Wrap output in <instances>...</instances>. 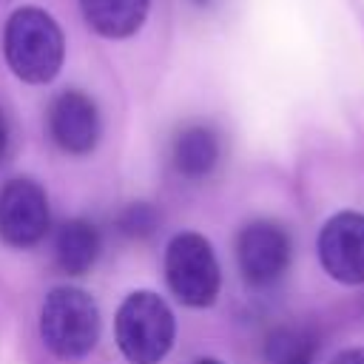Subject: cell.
I'll return each instance as SVG.
<instances>
[{"label":"cell","mask_w":364,"mask_h":364,"mask_svg":"<svg viewBox=\"0 0 364 364\" xmlns=\"http://www.w3.org/2000/svg\"><path fill=\"white\" fill-rule=\"evenodd\" d=\"M51 139L65 154H88L100 136V114L82 91H63L48 108Z\"/></svg>","instance_id":"8"},{"label":"cell","mask_w":364,"mask_h":364,"mask_svg":"<svg viewBox=\"0 0 364 364\" xmlns=\"http://www.w3.org/2000/svg\"><path fill=\"white\" fill-rule=\"evenodd\" d=\"M6 148H9V122H6V117L0 111V159L6 156Z\"/></svg>","instance_id":"15"},{"label":"cell","mask_w":364,"mask_h":364,"mask_svg":"<svg viewBox=\"0 0 364 364\" xmlns=\"http://www.w3.org/2000/svg\"><path fill=\"white\" fill-rule=\"evenodd\" d=\"M156 222H159V213H156L148 202H134V205H128V208L119 213V219H117L119 230H122L125 236H131V239L151 236L154 228H156Z\"/></svg>","instance_id":"13"},{"label":"cell","mask_w":364,"mask_h":364,"mask_svg":"<svg viewBox=\"0 0 364 364\" xmlns=\"http://www.w3.org/2000/svg\"><path fill=\"white\" fill-rule=\"evenodd\" d=\"M54 256H57V264L63 273H68V276L88 273L100 256L97 228L85 219H71V222L60 225L57 239H54Z\"/></svg>","instance_id":"10"},{"label":"cell","mask_w":364,"mask_h":364,"mask_svg":"<svg viewBox=\"0 0 364 364\" xmlns=\"http://www.w3.org/2000/svg\"><path fill=\"white\" fill-rule=\"evenodd\" d=\"M0 3H3V0H0Z\"/></svg>","instance_id":"18"},{"label":"cell","mask_w":364,"mask_h":364,"mask_svg":"<svg viewBox=\"0 0 364 364\" xmlns=\"http://www.w3.org/2000/svg\"><path fill=\"white\" fill-rule=\"evenodd\" d=\"M196 364H222V361H216V358H202V361H196Z\"/></svg>","instance_id":"16"},{"label":"cell","mask_w":364,"mask_h":364,"mask_svg":"<svg viewBox=\"0 0 364 364\" xmlns=\"http://www.w3.org/2000/svg\"><path fill=\"white\" fill-rule=\"evenodd\" d=\"M216 159H219V139L205 125L185 128L173 142V165L182 176L202 179L213 171Z\"/></svg>","instance_id":"11"},{"label":"cell","mask_w":364,"mask_h":364,"mask_svg":"<svg viewBox=\"0 0 364 364\" xmlns=\"http://www.w3.org/2000/svg\"><path fill=\"white\" fill-rule=\"evenodd\" d=\"M40 336L60 358H82L100 336V313L94 299L80 287H57L40 310Z\"/></svg>","instance_id":"2"},{"label":"cell","mask_w":364,"mask_h":364,"mask_svg":"<svg viewBox=\"0 0 364 364\" xmlns=\"http://www.w3.org/2000/svg\"><path fill=\"white\" fill-rule=\"evenodd\" d=\"M236 256L250 284H270L290 264V239L273 222H250L239 233Z\"/></svg>","instance_id":"7"},{"label":"cell","mask_w":364,"mask_h":364,"mask_svg":"<svg viewBox=\"0 0 364 364\" xmlns=\"http://www.w3.org/2000/svg\"><path fill=\"white\" fill-rule=\"evenodd\" d=\"M165 276L173 296L188 307H208L219 293V262L199 233H179L165 250Z\"/></svg>","instance_id":"4"},{"label":"cell","mask_w":364,"mask_h":364,"mask_svg":"<svg viewBox=\"0 0 364 364\" xmlns=\"http://www.w3.org/2000/svg\"><path fill=\"white\" fill-rule=\"evenodd\" d=\"M193 3H199V6H202V3H208V0H193Z\"/></svg>","instance_id":"17"},{"label":"cell","mask_w":364,"mask_h":364,"mask_svg":"<svg viewBox=\"0 0 364 364\" xmlns=\"http://www.w3.org/2000/svg\"><path fill=\"white\" fill-rule=\"evenodd\" d=\"M6 63L28 85L51 82L65 57V40L57 20L40 6H23L11 11L3 31Z\"/></svg>","instance_id":"1"},{"label":"cell","mask_w":364,"mask_h":364,"mask_svg":"<svg viewBox=\"0 0 364 364\" xmlns=\"http://www.w3.org/2000/svg\"><path fill=\"white\" fill-rule=\"evenodd\" d=\"M330 364H364V347H353V350H341Z\"/></svg>","instance_id":"14"},{"label":"cell","mask_w":364,"mask_h":364,"mask_svg":"<svg viewBox=\"0 0 364 364\" xmlns=\"http://www.w3.org/2000/svg\"><path fill=\"white\" fill-rule=\"evenodd\" d=\"M148 6L151 0H80L88 28L108 40H125L136 34L148 17Z\"/></svg>","instance_id":"9"},{"label":"cell","mask_w":364,"mask_h":364,"mask_svg":"<svg viewBox=\"0 0 364 364\" xmlns=\"http://www.w3.org/2000/svg\"><path fill=\"white\" fill-rule=\"evenodd\" d=\"M173 313L151 290L131 293L117 313V344L131 364H159L173 344Z\"/></svg>","instance_id":"3"},{"label":"cell","mask_w":364,"mask_h":364,"mask_svg":"<svg viewBox=\"0 0 364 364\" xmlns=\"http://www.w3.org/2000/svg\"><path fill=\"white\" fill-rule=\"evenodd\" d=\"M321 267L341 284H364V216L341 210L318 233Z\"/></svg>","instance_id":"6"},{"label":"cell","mask_w":364,"mask_h":364,"mask_svg":"<svg viewBox=\"0 0 364 364\" xmlns=\"http://www.w3.org/2000/svg\"><path fill=\"white\" fill-rule=\"evenodd\" d=\"M316 336L304 327H279L264 347L267 364H313L316 355Z\"/></svg>","instance_id":"12"},{"label":"cell","mask_w":364,"mask_h":364,"mask_svg":"<svg viewBox=\"0 0 364 364\" xmlns=\"http://www.w3.org/2000/svg\"><path fill=\"white\" fill-rule=\"evenodd\" d=\"M48 230L46 191L31 179H11L0 188V239L11 247H31Z\"/></svg>","instance_id":"5"}]
</instances>
